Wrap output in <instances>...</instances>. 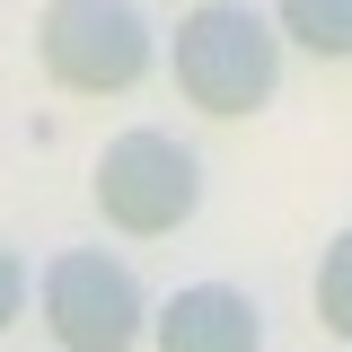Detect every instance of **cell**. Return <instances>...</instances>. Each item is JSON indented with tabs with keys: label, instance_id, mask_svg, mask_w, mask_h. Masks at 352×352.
<instances>
[{
	"label": "cell",
	"instance_id": "1",
	"mask_svg": "<svg viewBox=\"0 0 352 352\" xmlns=\"http://www.w3.org/2000/svg\"><path fill=\"white\" fill-rule=\"evenodd\" d=\"M168 71L185 88V106H203L220 124L229 115H256V106H273V88H282V27L256 18L247 0H194L176 18Z\"/></svg>",
	"mask_w": 352,
	"mask_h": 352
},
{
	"label": "cell",
	"instance_id": "2",
	"mask_svg": "<svg viewBox=\"0 0 352 352\" xmlns=\"http://www.w3.org/2000/svg\"><path fill=\"white\" fill-rule=\"evenodd\" d=\"M36 62H44V80L71 88V97H124V88L150 80L159 44H150V18L132 0H44Z\"/></svg>",
	"mask_w": 352,
	"mask_h": 352
},
{
	"label": "cell",
	"instance_id": "3",
	"mask_svg": "<svg viewBox=\"0 0 352 352\" xmlns=\"http://www.w3.org/2000/svg\"><path fill=\"white\" fill-rule=\"evenodd\" d=\"M203 203V159L159 124H132L97 150V212L115 220L124 238H168L185 229Z\"/></svg>",
	"mask_w": 352,
	"mask_h": 352
},
{
	"label": "cell",
	"instance_id": "4",
	"mask_svg": "<svg viewBox=\"0 0 352 352\" xmlns=\"http://www.w3.org/2000/svg\"><path fill=\"white\" fill-rule=\"evenodd\" d=\"M36 300L62 352H132L150 335V300H141L132 264L106 256V247H62L36 273Z\"/></svg>",
	"mask_w": 352,
	"mask_h": 352
},
{
	"label": "cell",
	"instance_id": "5",
	"mask_svg": "<svg viewBox=\"0 0 352 352\" xmlns=\"http://www.w3.org/2000/svg\"><path fill=\"white\" fill-rule=\"evenodd\" d=\"M159 352H264V308L229 282H185L159 317H150Z\"/></svg>",
	"mask_w": 352,
	"mask_h": 352
},
{
	"label": "cell",
	"instance_id": "6",
	"mask_svg": "<svg viewBox=\"0 0 352 352\" xmlns=\"http://www.w3.org/2000/svg\"><path fill=\"white\" fill-rule=\"evenodd\" d=\"M273 27L317 62H352V0H273Z\"/></svg>",
	"mask_w": 352,
	"mask_h": 352
},
{
	"label": "cell",
	"instance_id": "7",
	"mask_svg": "<svg viewBox=\"0 0 352 352\" xmlns=\"http://www.w3.org/2000/svg\"><path fill=\"white\" fill-rule=\"evenodd\" d=\"M317 326L352 344V229L326 247V256H317Z\"/></svg>",
	"mask_w": 352,
	"mask_h": 352
},
{
	"label": "cell",
	"instance_id": "8",
	"mask_svg": "<svg viewBox=\"0 0 352 352\" xmlns=\"http://www.w3.org/2000/svg\"><path fill=\"white\" fill-rule=\"evenodd\" d=\"M18 308H27V264H18V247H0V335L18 326Z\"/></svg>",
	"mask_w": 352,
	"mask_h": 352
}]
</instances>
